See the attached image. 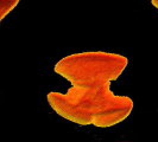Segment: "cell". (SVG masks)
Wrapping results in <instances>:
<instances>
[{
    "instance_id": "6da1fadb",
    "label": "cell",
    "mask_w": 158,
    "mask_h": 142,
    "mask_svg": "<svg viewBox=\"0 0 158 142\" xmlns=\"http://www.w3.org/2000/svg\"><path fill=\"white\" fill-rule=\"evenodd\" d=\"M127 65L126 57L114 52L87 51L63 57L54 70L69 81L71 88L65 94L49 93L48 103L57 115L80 126H115L125 121L135 107L131 97L111 90V83Z\"/></svg>"
},
{
    "instance_id": "3957f363",
    "label": "cell",
    "mask_w": 158,
    "mask_h": 142,
    "mask_svg": "<svg viewBox=\"0 0 158 142\" xmlns=\"http://www.w3.org/2000/svg\"><path fill=\"white\" fill-rule=\"evenodd\" d=\"M151 4L158 10V0H151Z\"/></svg>"
},
{
    "instance_id": "7a4b0ae2",
    "label": "cell",
    "mask_w": 158,
    "mask_h": 142,
    "mask_svg": "<svg viewBox=\"0 0 158 142\" xmlns=\"http://www.w3.org/2000/svg\"><path fill=\"white\" fill-rule=\"evenodd\" d=\"M20 0H0V20H2L8 13L19 4Z\"/></svg>"
}]
</instances>
